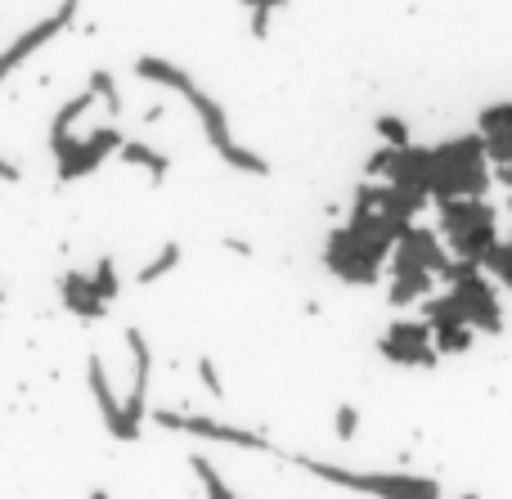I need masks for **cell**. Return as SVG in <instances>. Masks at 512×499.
Returning a JSON list of instances; mask_svg holds the SVG:
<instances>
[{
    "instance_id": "cell-1",
    "label": "cell",
    "mask_w": 512,
    "mask_h": 499,
    "mask_svg": "<svg viewBox=\"0 0 512 499\" xmlns=\"http://www.w3.org/2000/svg\"><path fill=\"white\" fill-rule=\"evenodd\" d=\"M135 77H140V81H153V86H171L176 95H185L189 108L198 113V122H203L207 144H212V149L225 158V167L248 171V176H270V162H265L261 153H252V149H243V144H234L225 108L216 104V99L207 95V90L198 86V81L189 77L185 68H176L171 59H153V54H144V59H135Z\"/></svg>"
},
{
    "instance_id": "cell-2",
    "label": "cell",
    "mask_w": 512,
    "mask_h": 499,
    "mask_svg": "<svg viewBox=\"0 0 512 499\" xmlns=\"http://www.w3.org/2000/svg\"><path fill=\"white\" fill-rule=\"evenodd\" d=\"M297 468H306L310 477L328 486H342L355 495H373V499H441V482L436 477H414V473H351L337 464H319L306 455H288Z\"/></svg>"
},
{
    "instance_id": "cell-3",
    "label": "cell",
    "mask_w": 512,
    "mask_h": 499,
    "mask_svg": "<svg viewBox=\"0 0 512 499\" xmlns=\"http://www.w3.org/2000/svg\"><path fill=\"white\" fill-rule=\"evenodd\" d=\"M153 423L167 432H185V437H203V441H221V446L234 450H274L261 432L234 428V423H216L207 414H176V410H153Z\"/></svg>"
},
{
    "instance_id": "cell-4",
    "label": "cell",
    "mask_w": 512,
    "mask_h": 499,
    "mask_svg": "<svg viewBox=\"0 0 512 499\" xmlns=\"http://www.w3.org/2000/svg\"><path fill=\"white\" fill-rule=\"evenodd\" d=\"M77 5H81V0H63V5L54 9L50 18H41V23H32L23 36H18L14 45H9L5 54H0V86H5V77H9V72H14V68H23V63L32 59V54L41 50V45H50L59 32H68V27H72V18H77Z\"/></svg>"
},
{
    "instance_id": "cell-5",
    "label": "cell",
    "mask_w": 512,
    "mask_h": 499,
    "mask_svg": "<svg viewBox=\"0 0 512 499\" xmlns=\"http://www.w3.org/2000/svg\"><path fill=\"white\" fill-rule=\"evenodd\" d=\"M117 144H122V131H117V126H99L90 140H68V149L54 153V158H59V180L68 185V180L99 171V162H104L108 153H117Z\"/></svg>"
},
{
    "instance_id": "cell-6",
    "label": "cell",
    "mask_w": 512,
    "mask_h": 499,
    "mask_svg": "<svg viewBox=\"0 0 512 499\" xmlns=\"http://www.w3.org/2000/svg\"><path fill=\"white\" fill-rule=\"evenodd\" d=\"M126 342H131V356H135V383H131V396H126L122 414L131 428H140L144 414H149V374H153V351L144 342L140 329H126Z\"/></svg>"
},
{
    "instance_id": "cell-7",
    "label": "cell",
    "mask_w": 512,
    "mask_h": 499,
    "mask_svg": "<svg viewBox=\"0 0 512 499\" xmlns=\"http://www.w3.org/2000/svg\"><path fill=\"white\" fill-rule=\"evenodd\" d=\"M90 392H95V405H99V414H104V428L113 432L117 441H140V428H131V423H126V414H122V405H117L113 383H108L104 360H99V356H90Z\"/></svg>"
},
{
    "instance_id": "cell-8",
    "label": "cell",
    "mask_w": 512,
    "mask_h": 499,
    "mask_svg": "<svg viewBox=\"0 0 512 499\" xmlns=\"http://www.w3.org/2000/svg\"><path fill=\"white\" fill-rule=\"evenodd\" d=\"M63 302H68L72 315H86V320H99V315L108 311V302H99L95 288H90V279H81L77 270L63 275Z\"/></svg>"
},
{
    "instance_id": "cell-9",
    "label": "cell",
    "mask_w": 512,
    "mask_h": 499,
    "mask_svg": "<svg viewBox=\"0 0 512 499\" xmlns=\"http://www.w3.org/2000/svg\"><path fill=\"white\" fill-rule=\"evenodd\" d=\"M117 153H122V162H131V167H144L153 176V185H162L167 180V171H171V158L167 153H158L153 144H144V140H122L117 144Z\"/></svg>"
},
{
    "instance_id": "cell-10",
    "label": "cell",
    "mask_w": 512,
    "mask_h": 499,
    "mask_svg": "<svg viewBox=\"0 0 512 499\" xmlns=\"http://www.w3.org/2000/svg\"><path fill=\"white\" fill-rule=\"evenodd\" d=\"M95 104V95H90V86L81 90V95H72L68 104L59 108V113H54V122H50V144H59V140H68L72 135V122H77L81 113H86V108Z\"/></svg>"
},
{
    "instance_id": "cell-11",
    "label": "cell",
    "mask_w": 512,
    "mask_h": 499,
    "mask_svg": "<svg viewBox=\"0 0 512 499\" xmlns=\"http://www.w3.org/2000/svg\"><path fill=\"white\" fill-rule=\"evenodd\" d=\"M90 95H95V99H104L108 117H122V95H117V81H113V72H104V68H95V72H90Z\"/></svg>"
},
{
    "instance_id": "cell-12",
    "label": "cell",
    "mask_w": 512,
    "mask_h": 499,
    "mask_svg": "<svg viewBox=\"0 0 512 499\" xmlns=\"http://www.w3.org/2000/svg\"><path fill=\"white\" fill-rule=\"evenodd\" d=\"M176 266H180V243H167V248H162L158 257H153L149 266H144V270H140V275H135V279H140V284H153V279L171 275V270H176Z\"/></svg>"
},
{
    "instance_id": "cell-13",
    "label": "cell",
    "mask_w": 512,
    "mask_h": 499,
    "mask_svg": "<svg viewBox=\"0 0 512 499\" xmlns=\"http://www.w3.org/2000/svg\"><path fill=\"white\" fill-rule=\"evenodd\" d=\"M95 297L99 302H113L117 297V266H113V257H99V270H95Z\"/></svg>"
},
{
    "instance_id": "cell-14",
    "label": "cell",
    "mask_w": 512,
    "mask_h": 499,
    "mask_svg": "<svg viewBox=\"0 0 512 499\" xmlns=\"http://www.w3.org/2000/svg\"><path fill=\"white\" fill-rule=\"evenodd\" d=\"M508 117H512L508 99L495 108H486V113H481V140H486V135H508Z\"/></svg>"
},
{
    "instance_id": "cell-15",
    "label": "cell",
    "mask_w": 512,
    "mask_h": 499,
    "mask_svg": "<svg viewBox=\"0 0 512 499\" xmlns=\"http://www.w3.org/2000/svg\"><path fill=\"white\" fill-rule=\"evenodd\" d=\"M378 135L387 140V149H405L409 144V126L400 117H378Z\"/></svg>"
},
{
    "instance_id": "cell-16",
    "label": "cell",
    "mask_w": 512,
    "mask_h": 499,
    "mask_svg": "<svg viewBox=\"0 0 512 499\" xmlns=\"http://www.w3.org/2000/svg\"><path fill=\"white\" fill-rule=\"evenodd\" d=\"M355 423H360V414H355V405H342V410H337V419H333L337 437H342V441H351V437H355Z\"/></svg>"
},
{
    "instance_id": "cell-17",
    "label": "cell",
    "mask_w": 512,
    "mask_h": 499,
    "mask_svg": "<svg viewBox=\"0 0 512 499\" xmlns=\"http://www.w3.org/2000/svg\"><path fill=\"white\" fill-rule=\"evenodd\" d=\"M198 378H203V387L212 396H225V387H221V378H216V365H212V356H198Z\"/></svg>"
},
{
    "instance_id": "cell-18",
    "label": "cell",
    "mask_w": 512,
    "mask_h": 499,
    "mask_svg": "<svg viewBox=\"0 0 512 499\" xmlns=\"http://www.w3.org/2000/svg\"><path fill=\"white\" fill-rule=\"evenodd\" d=\"M270 14H274V9H252V36H256V41L270 32Z\"/></svg>"
},
{
    "instance_id": "cell-19",
    "label": "cell",
    "mask_w": 512,
    "mask_h": 499,
    "mask_svg": "<svg viewBox=\"0 0 512 499\" xmlns=\"http://www.w3.org/2000/svg\"><path fill=\"white\" fill-rule=\"evenodd\" d=\"M0 180H5V185H18V180H23V171H18L9 158H0Z\"/></svg>"
},
{
    "instance_id": "cell-20",
    "label": "cell",
    "mask_w": 512,
    "mask_h": 499,
    "mask_svg": "<svg viewBox=\"0 0 512 499\" xmlns=\"http://www.w3.org/2000/svg\"><path fill=\"white\" fill-rule=\"evenodd\" d=\"M463 499H481V495H463Z\"/></svg>"
},
{
    "instance_id": "cell-21",
    "label": "cell",
    "mask_w": 512,
    "mask_h": 499,
    "mask_svg": "<svg viewBox=\"0 0 512 499\" xmlns=\"http://www.w3.org/2000/svg\"><path fill=\"white\" fill-rule=\"evenodd\" d=\"M230 499H243V495H230Z\"/></svg>"
},
{
    "instance_id": "cell-22",
    "label": "cell",
    "mask_w": 512,
    "mask_h": 499,
    "mask_svg": "<svg viewBox=\"0 0 512 499\" xmlns=\"http://www.w3.org/2000/svg\"><path fill=\"white\" fill-rule=\"evenodd\" d=\"M0 297H5V293H0Z\"/></svg>"
}]
</instances>
